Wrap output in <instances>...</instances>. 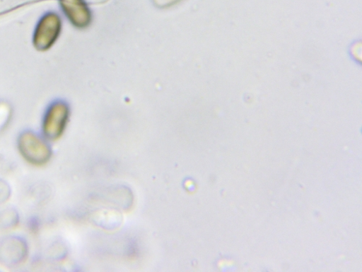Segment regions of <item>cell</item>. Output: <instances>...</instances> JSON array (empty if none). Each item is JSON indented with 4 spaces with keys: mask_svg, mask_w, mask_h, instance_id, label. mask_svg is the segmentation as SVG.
Listing matches in <instances>:
<instances>
[{
    "mask_svg": "<svg viewBox=\"0 0 362 272\" xmlns=\"http://www.w3.org/2000/svg\"><path fill=\"white\" fill-rule=\"evenodd\" d=\"M28 246L25 240L17 236H10L0 240V262L7 266H16L27 258Z\"/></svg>",
    "mask_w": 362,
    "mask_h": 272,
    "instance_id": "obj_4",
    "label": "cell"
},
{
    "mask_svg": "<svg viewBox=\"0 0 362 272\" xmlns=\"http://www.w3.org/2000/svg\"><path fill=\"white\" fill-rule=\"evenodd\" d=\"M10 112L8 108L0 107V129L3 128L8 122Z\"/></svg>",
    "mask_w": 362,
    "mask_h": 272,
    "instance_id": "obj_9",
    "label": "cell"
},
{
    "mask_svg": "<svg viewBox=\"0 0 362 272\" xmlns=\"http://www.w3.org/2000/svg\"><path fill=\"white\" fill-rule=\"evenodd\" d=\"M19 152L29 164H46L51 159L52 149L47 142L32 131H25L18 139Z\"/></svg>",
    "mask_w": 362,
    "mask_h": 272,
    "instance_id": "obj_1",
    "label": "cell"
},
{
    "mask_svg": "<svg viewBox=\"0 0 362 272\" xmlns=\"http://www.w3.org/2000/svg\"><path fill=\"white\" fill-rule=\"evenodd\" d=\"M182 0H153L154 5L159 8H168L173 7Z\"/></svg>",
    "mask_w": 362,
    "mask_h": 272,
    "instance_id": "obj_8",
    "label": "cell"
},
{
    "mask_svg": "<svg viewBox=\"0 0 362 272\" xmlns=\"http://www.w3.org/2000/svg\"><path fill=\"white\" fill-rule=\"evenodd\" d=\"M62 26V19L56 12L48 11L44 13L35 30V47L40 51L49 50L59 38Z\"/></svg>",
    "mask_w": 362,
    "mask_h": 272,
    "instance_id": "obj_2",
    "label": "cell"
},
{
    "mask_svg": "<svg viewBox=\"0 0 362 272\" xmlns=\"http://www.w3.org/2000/svg\"><path fill=\"white\" fill-rule=\"evenodd\" d=\"M70 117L69 105L62 101L52 103L45 114L42 130L46 138L59 139L64 134Z\"/></svg>",
    "mask_w": 362,
    "mask_h": 272,
    "instance_id": "obj_3",
    "label": "cell"
},
{
    "mask_svg": "<svg viewBox=\"0 0 362 272\" xmlns=\"http://www.w3.org/2000/svg\"><path fill=\"white\" fill-rule=\"evenodd\" d=\"M18 220V215L15 210L11 208L0 211V230L16 227Z\"/></svg>",
    "mask_w": 362,
    "mask_h": 272,
    "instance_id": "obj_6",
    "label": "cell"
},
{
    "mask_svg": "<svg viewBox=\"0 0 362 272\" xmlns=\"http://www.w3.org/2000/svg\"><path fill=\"white\" fill-rule=\"evenodd\" d=\"M11 188L4 179H0V205L6 203L11 198Z\"/></svg>",
    "mask_w": 362,
    "mask_h": 272,
    "instance_id": "obj_7",
    "label": "cell"
},
{
    "mask_svg": "<svg viewBox=\"0 0 362 272\" xmlns=\"http://www.w3.org/2000/svg\"><path fill=\"white\" fill-rule=\"evenodd\" d=\"M60 8L77 28H87L93 21V13L86 0H58Z\"/></svg>",
    "mask_w": 362,
    "mask_h": 272,
    "instance_id": "obj_5",
    "label": "cell"
}]
</instances>
